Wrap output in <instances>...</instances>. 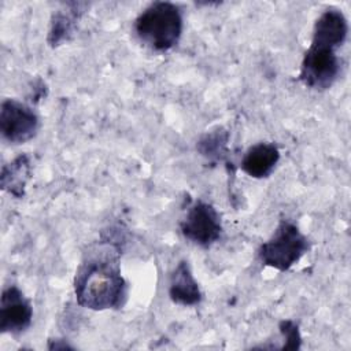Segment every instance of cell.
I'll return each mask as SVG.
<instances>
[{
	"label": "cell",
	"instance_id": "1",
	"mask_svg": "<svg viewBox=\"0 0 351 351\" xmlns=\"http://www.w3.org/2000/svg\"><path fill=\"white\" fill-rule=\"evenodd\" d=\"M123 244L122 232L111 228L86 247L73 281L75 300L81 307L104 311L125 306L129 287L121 270Z\"/></svg>",
	"mask_w": 351,
	"mask_h": 351
},
{
	"label": "cell",
	"instance_id": "2",
	"mask_svg": "<svg viewBox=\"0 0 351 351\" xmlns=\"http://www.w3.org/2000/svg\"><path fill=\"white\" fill-rule=\"evenodd\" d=\"M133 30L145 47L155 52L174 48L182 36L184 16L181 8L170 1H154L134 19Z\"/></svg>",
	"mask_w": 351,
	"mask_h": 351
},
{
	"label": "cell",
	"instance_id": "3",
	"mask_svg": "<svg viewBox=\"0 0 351 351\" xmlns=\"http://www.w3.org/2000/svg\"><path fill=\"white\" fill-rule=\"evenodd\" d=\"M311 248L310 240L289 219H281L273 234L261 244L258 258L263 266L288 271Z\"/></svg>",
	"mask_w": 351,
	"mask_h": 351
},
{
	"label": "cell",
	"instance_id": "4",
	"mask_svg": "<svg viewBox=\"0 0 351 351\" xmlns=\"http://www.w3.org/2000/svg\"><path fill=\"white\" fill-rule=\"evenodd\" d=\"M341 62L337 49L319 43H310L303 55L299 80L311 89H329L339 78Z\"/></svg>",
	"mask_w": 351,
	"mask_h": 351
},
{
	"label": "cell",
	"instance_id": "5",
	"mask_svg": "<svg viewBox=\"0 0 351 351\" xmlns=\"http://www.w3.org/2000/svg\"><path fill=\"white\" fill-rule=\"evenodd\" d=\"M182 236L191 243L210 248L222 234V221L218 210L208 202L195 200L180 222Z\"/></svg>",
	"mask_w": 351,
	"mask_h": 351
},
{
	"label": "cell",
	"instance_id": "6",
	"mask_svg": "<svg viewBox=\"0 0 351 351\" xmlns=\"http://www.w3.org/2000/svg\"><path fill=\"white\" fill-rule=\"evenodd\" d=\"M40 118L36 111L15 99H5L0 107V132L5 141L23 144L36 137Z\"/></svg>",
	"mask_w": 351,
	"mask_h": 351
},
{
	"label": "cell",
	"instance_id": "7",
	"mask_svg": "<svg viewBox=\"0 0 351 351\" xmlns=\"http://www.w3.org/2000/svg\"><path fill=\"white\" fill-rule=\"evenodd\" d=\"M33 321V306L25 293L10 285L3 289L0 300V332L21 335L26 332Z\"/></svg>",
	"mask_w": 351,
	"mask_h": 351
},
{
	"label": "cell",
	"instance_id": "8",
	"mask_svg": "<svg viewBox=\"0 0 351 351\" xmlns=\"http://www.w3.org/2000/svg\"><path fill=\"white\" fill-rule=\"evenodd\" d=\"M280 149L274 143L261 141L251 145L243 155L240 169L255 180L267 178L280 162Z\"/></svg>",
	"mask_w": 351,
	"mask_h": 351
},
{
	"label": "cell",
	"instance_id": "9",
	"mask_svg": "<svg viewBox=\"0 0 351 351\" xmlns=\"http://www.w3.org/2000/svg\"><path fill=\"white\" fill-rule=\"evenodd\" d=\"M169 296L173 303L184 307L196 306L203 300V292L192 273L189 262L185 259L180 261L171 273Z\"/></svg>",
	"mask_w": 351,
	"mask_h": 351
},
{
	"label": "cell",
	"instance_id": "10",
	"mask_svg": "<svg viewBox=\"0 0 351 351\" xmlns=\"http://www.w3.org/2000/svg\"><path fill=\"white\" fill-rule=\"evenodd\" d=\"M348 21L337 8L325 10L314 22L311 43L330 45L339 49L348 36Z\"/></svg>",
	"mask_w": 351,
	"mask_h": 351
},
{
	"label": "cell",
	"instance_id": "11",
	"mask_svg": "<svg viewBox=\"0 0 351 351\" xmlns=\"http://www.w3.org/2000/svg\"><path fill=\"white\" fill-rule=\"evenodd\" d=\"M63 5L64 8L55 11L51 18L48 32V44L51 47H59L64 41L70 40L80 18L88 7L85 3H67Z\"/></svg>",
	"mask_w": 351,
	"mask_h": 351
},
{
	"label": "cell",
	"instance_id": "12",
	"mask_svg": "<svg viewBox=\"0 0 351 351\" xmlns=\"http://www.w3.org/2000/svg\"><path fill=\"white\" fill-rule=\"evenodd\" d=\"M32 177V160L27 154H21L3 166L0 176L1 189L16 199H22L27 181Z\"/></svg>",
	"mask_w": 351,
	"mask_h": 351
},
{
	"label": "cell",
	"instance_id": "13",
	"mask_svg": "<svg viewBox=\"0 0 351 351\" xmlns=\"http://www.w3.org/2000/svg\"><path fill=\"white\" fill-rule=\"evenodd\" d=\"M229 133L223 128H217L200 137L196 149L208 160H223L228 155Z\"/></svg>",
	"mask_w": 351,
	"mask_h": 351
},
{
	"label": "cell",
	"instance_id": "14",
	"mask_svg": "<svg viewBox=\"0 0 351 351\" xmlns=\"http://www.w3.org/2000/svg\"><path fill=\"white\" fill-rule=\"evenodd\" d=\"M278 330L282 337L281 350H299L302 347V335L298 322L293 319H281L278 322Z\"/></svg>",
	"mask_w": 351,
	"mask_h": 351
}]
</instances>
